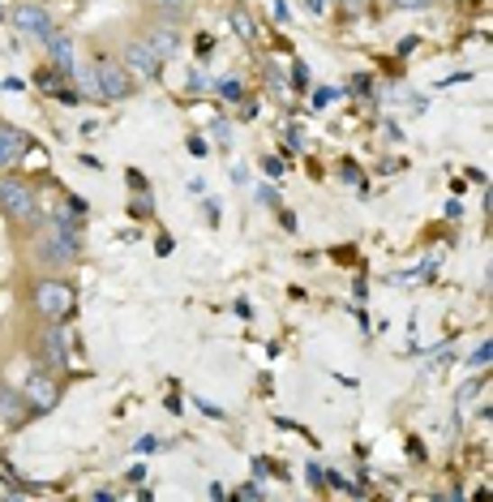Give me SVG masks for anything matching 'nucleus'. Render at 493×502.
I'll use <instances>...</instances> for the list:
<instances>
[{
    "instance_id": "nucleus-1",
    "label": "nucleus",
    "mask_w": 493,
    "mask_h": 502,
    "mask_svg": "<svg viewBox=\"0 0 493 502\" xmlns=\"http://www.w3.org/2000/svg\"><path fill=\"white\" fill-rule=\"evenodd\" d=\"M82 233H78V219H69L65 211L52 219H35L31 224V241H26V258L39 275H65L69 267L82 262Z\"/></svg>"
},
{
    "instance_id": "nucleus-2",
    "label": "nucleus",
    "mask_w": 493,
    "mask_h": 502,
    "mask_svg": "<svg viewBox=\"0 0 493 502\" xmlns=\"http://www.w3.org/2000/svg\"><path fill=\"white\" fill-rule=\"evenodd\" d=\"M22 301H26L35 323H69L78 292H73V284L65 275H35L26 284V292H22Z\"/></svg>"
},
{
    "instance_id": "nucleus-3",
    "label": "nucleus",
    "mask_w": 493,
    "mask_h": 502,
    "mask_svg": "<svg viewBox=\"0 0 493 502\" xmlns=\"http://www.w3.org/2000/svg\"><path fill=\"white\" fill-rule=\"evenodd\" d=\"M90 87L107 104H124V99H133L142 90V82L112 52H95V60H90Z\"/></svg>"
},
{
    "instance_id": "nucleus-4",
    "label": "nucleus",
    "mask_w": 493,
    "mask_h": 502,
    "mask_svg": "<svg viewBox=\"0 0 493 502\" xmlns=\"http://www.w3.org/2000/svg\"><path fill=\"white\" fill-rule=\"evenodd\" d=\"M0 211H5L9 224H18V228H31L35 219H43L35 185H31L26 177H18L14 168H9V172H0Z\"/></svg>"
},
{
    "instance_id": "nucleus-5",
    "label": "nucleus",
    "mask_w": 493,
    "mask_h": 502,
    "mask_svg": "<svg viewBox=\"0 0 493 502\" xmlns=\"http://www.w3.org/2000/svg\"><path fill=\"white\" fill-rule=\"evenodd\" d=\"M9 26H14L22 39L39 43V48H48V39L60 31L56 18H52V9H48V5H39V0H18V5L9 9Z\"/></svg>"
},
{
    "instance_id": "nucleus-6",
    "label": "nucleus",
    "mask_w": 493,
    "mask_h": 502,
    "mask_svg": "<svg viewBox=\"0 0 493 502\" xmlns=\"http://www.w3.org/2000/svg\"><path fill=\"white\" fill-rule=\"evenodd\" d=\"M112 56H116V60H121V65L133 73L138 82H159V78H163V60H159V56L142 43L138 31H124V35L116 39V52H112Z\"/></svg>"
},
{
    "instance_id": "nucleus-7",
    "label": "nucleus",
    "mask_w": 493,
    "mask_h": 502,
    "mask_svg": "<svg viewBox=\"0 0 493 502\" xmlns=\"http://www.w3.org/2000/svg\"><path fill=\"white\" fill-rule=\"evenodd\" d=\"M31 352H35V361L43 370H52V374L69 370V331H65V323H39Z\"/></svg>"
},
{
    "instance_id": "nucleus-8",
    "label": "nucleus",
    "mask_w": 493,
    "mask_h": 502,
    "mask_svg": "<svg viewBox=\"0 0 493 502\" xmlns=\"http://www.w3.org/2000/svg\"><path fill=\"white\" fill-rule=\"evenodd\" d=\"M138 35H142V43L159 56V60H177L180 48H185V35H180V26H172V22L146 18L138 26Z\"/></svg>"
},
{
    "instance_id": "nucleus-9",
    "label": "nucleus",
    "mask_w": 493,
    "mask_h": 502,
    "mask_svg": "<svg viewBox=\"0 0 493 502\" xmlns=\"http://www.w3.org/2000/svg\"><path fill=\"white\" fill-rule=\"evenodd\" d=\"M22 387H26V399L35 404L39 413H52L56 404H60V378L52 370H43V365L39 370H26V382Z\"/></svg>"
},
{
    "instance_id": "nucleus-10",
    "label": "nucleus",
    "mask_w": 493,
    "mask_h": 502,
    "mask_svg": "<svg viewBox=\"0 0 493 502\" xmlns=\"http://www.w3.org/2000/svg\"><path fill=\"white\" fill-rule=\"evenodd\" d=\"M26 146L31 142H26V133H22L18 125H5V121H0V172H9V168L26 155Z\"/></svg>"
},
{
    "instance_id": "nucleus-11",
    "label": "nucleus",
    "mask_w": 493,
    "mask_h": 502,
    "mask_svg": "<svg viewBox=\"0 0 493 502\" xmlns=\"http://www.w3.org/2000/svg\"><path fill=\"white\" fill-rule=\"evenodd\" d=\"M138 5L146 9V18L172 22V26H180L189 18V9H194V0H138Z\"/></svg>"
},
{
    "instance_id": "nucleus-12",
    "label": "nucleus",
    "mask_w": 493,
    "mask_h": 502,
    "mask_svg": "<svg viewBox=\"0 0 493 502\" xmlns=\"http://www.w3.org/2000/svg\"><path fill=\"white\" fill-rule=\"evenodd\" d=\"M48 56H52V69L56 73L73 78V39L65 35V31H56V35L48 39Z\"/></svg>"
},
{
    "instance_id": "nucleus-13",
    "label": "nucleus",
    "mask_w": 493,
    "mask_h": 502,
    "mask_svg": "<svg viewBox=\"0 0 493 502\" xmlns=\"http://www.w3.org/2000/svg\"><path fill=\"white\" fill-rule=\"evenodd\" d=\"M129 215H133V219H151V215H155V202H151V194H146V189L129 202Z\"/></svg>"
},
{
    "instance_id": "nucleus-14",
    "label": "nucleus",
    "mask_w": 493,
    "mask_h": 502,
    "mask_svg": "<svg viewBox=\"0 0 493 502\" xmlns=\"http://www.w3.org/2000/svg\"><path fill=\"white\" fill-rule=\"evenodd\" d=\"M232 31L245 39V43H253V22H249L245 9H232Z\"/></svg>"
},
{
    "instance_id": "nucleus-15",
    "label": "nucleus",
    "mask_w": 493,
    "mask_h": 502,
    "mask_svg": "<svg viewBox=\"0 0 493 502\" xmlns=\"http://www.w3.org/2000/svg\"><path fill=\"white\" fill-rule=\"evenodd\" d=\"M390 9H404V14H425V9H434L438 0H387Z\"/></svg>"
},
{
    "instance_id": "nucleus-16",
    "label": "nucleus",
    "mask_w": 493,
    "mask_h": 502,
    "mask_svg": "<svg viewBox=\"0 0 493 502\" xmlns=\"http://www.w3.org/2000/svg\"><path fill=\"white\" fill-rule=\"evenodd\" d=\"M489 357H493V343L480 340V348L472 352V370H489Z\"/></svg>"
},
{
    "instance_id": "nucleus-17",
    "label": "nucleus",
    "mask_w": 493,
    "mask_h": 502,
    "mask_svg": "<svg viewBox=\"0 0 493 502\" xmlns=\"http://www.w3.org/2000/svg\"><path fill=\"white\" fill-rule=\"evenodd\" d=\"M219 95H224L228 104H241V99H245V87H241V82H219Z\"/></svg>"
},
{
    "instance_id": "nucleus-18",
    "label": "nucleus",
    "mask_w": 493,
    "mask_h": 502,
    "mask_svg": "<svg viewBox=\"0 0 493 502\" xmlns=\"http://www.w3.org/2000/svg\"><path fill=\"white\" fill-rule=\"evenodd\" d=\"M5 421H14V395L0 387V425H5Z\"/></svg>"
},
{
    "instance_id": "nucleus-19",
    "label": "nucleus",
    "mask_w": 493,
    "mask_h": 502,
    "mask_svg": "<svg viewBox=\"0 0 493 502\" xmlns=\"http://www.w3.org/2000/svg\"><path fill=\"white\" fill-rule=\"evenodd\" d=\"M232 498H262V489H258V485H236Z\"/></svg>"
},
{
    "instance_id": "nucleus-20",
    "label": "nucleus",
    "mask_w": 493,
    "mask_h": 502,
    "mask_svg": "<svg viewBox=\"0 0 493 502\" xmlns=\"http://www.w3.org/2000/svg\"><path fill=\"white\" fill-rule=\"evenodd\" d=\"M258 202H262V206H279V194H275V189H258Z\"/></svg>"
},
{
    "instance_id": "nucleus-21",
    "label": "nucleus",
    "mask_w": 493,
    "mask_h": 502,
    "mask_svg": "<svg viewBox=\"0 0 493 502\" xmlns=\"http://www.w3.org/2000/svg\"><path fill=\"white\" fill-rule=\"evenodd\" d=\"M262 172H266V177H279V172H283V163L266 155V160H262Z\"/></svg>"
},
{
    "instance_id": "nucleus-22",
    "label": "nucleus",
    "mask_w": 493,
    "mask_h": 502,
    "mask_svg": "<svg viewBox=\"0 0 493 502\" xmlns=\"http://www.w3.org/2000/svg\"><path fill=\"white\" fill-rule=\"evenodd\" d=\"M124 180H129V189H146V177H142V172H133V168L124 172Z\"/></svg>"
},
{
    "instance_id": "nucleus-23",
    "label": "nucleus",
    "mask_w": 493,
    "mask_h": 502,
    "mask_svg": "<svg viewBox=\"0 0 493 502\" xmlns=\"http://www.w3.org/2000/svg\"><path fill=\"white\" fill-rule=\"evenodd\" d=\"M292 82H297V87H309V69H305V65H297V69H292Z\"/></svg>"
},
{
    "instance_id": "nucleus-24",
    "label": "nucleus",
    "mask_w": 493,
    "mask_h": 502,
    "mask_svg": "<svg viewBox=\"0 0 493 502\" xmlns=\"http://www.w3.org/2000/svg\"><path fill=\"white\" fill-rule=\"evenodd\" d=\"M331 99H335V90H331V87H322V90L314 95V104H317V108H322V104H331Z\"/></svg>"
},
{
    "instance_id": "nucleus-25",
    "label": "nucleus",
    "mask_w": 493,
    "mask_h": 502,
    "mask_svg": "<svg viewBox=\"0 0 493 502\" xmlns=\"http://www.w3.org/2000/svg\"><path fill=\"white\" fill-rule=\"evenodd\" d=\"M155 447H159V438H155V434H146V438L138 443V451H155Z\"/></svg>"
},
{
    "instance_id": "nucleus-26",
    "label": "nucleus",
    "mask_w": 493,
    "mask_h": 502,
    "mask_svg": "<svg viewBox=\"0 0 493 502\" xmlns=\"http://www.w3.org/2000/svg\"><path fill=\"white\" fill-rule=\"evenodd\" d=\"M326 5H331V0H305V9H309V14H322Z\"/></svg>"
},
{
    "instance_id": "nucleus-27",
    "label": "nucleus",
    "mask_w": 493,
    "mask_h": 502,
    "mask_svg": "<svg viewBox=\"0 0 493 502\" xmlns=\"http://www.w3.org/2000/svg\"><path fill=\"white\" fill-rule=\"evenodd\" d=\"M343 9H365V0H339Z\"/></svg>"
},
{
    "instance_id": "nucleus-28",
    "label": "nucleus",
    "mask_w": 493,
    "mask_h": 502,
    "mask_svg": "<svg viewBox=\"0 0 493 502\" xmlns=\"http://www.w3.org/2000/svg\"><path fill=\"white\" fill-rule=\"evenodd\" d=\"M0 18H5V9H0Z\"/></svg>"
}]
</instances>
